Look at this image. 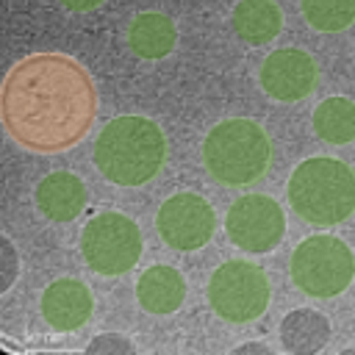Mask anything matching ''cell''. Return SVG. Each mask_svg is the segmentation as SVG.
<instances>
[{
  "label": "cell",
  "mask_w": 355,
  "mask_h": 355,
  "mask_svg": "<svg viewBox=\"0 0 355 355\" xmlns=\"http://www.w3.org/2000/svg\"><path fill=\"white\" fill-rule=\"evenodd\" d=\"M94 108L97 94L89 72L61 53L22 58L3 83V125L14 141L36 153L78 144L94 119Z\"/></svg>",
  "instance_id": "cell-1"
},
{
  "label": "cell",
  "mask_w": 355,
  "mask_h": 355,
  "mask_svg": "<svg viewBox=\"0 0 355 355\" xmlns=\"http://www.w3.org/2000/svg\"><path fill=\"white\" fill-rule=\"evenodd\" d=\"M166 161L164 130L139 114L114 116L94 141V164L100 175L116 186H141L161 172Z\"/></svg>",
  "instance_id": "cell-2"
},
{
  "label": "cell",
  "mask_w": 355,
  "mask_h": 355,
  "mask_svg": "<svg viewBox=\"0 0 355 355\" xmlns=\"http://www.w3.org/2000/svg\"><path fill=\"white\" fill-rule=\"evenodd\" d=\"M286 191L294 214L316 227L341 225L355 211V172L338 158H305L291 172Z\"/></svg>",
  "instance_id": "cell-3"
},
{
  "label": "cell",
  "mask_w": 355,
  "mask_h": 355,
  "mask_svg": "<svg viewBox=\"0 0 355 355\" xmlns=\"http://www.w3.org/2000/svg\"><path fill=\"white\" fill-rule=\"evenodd\" d=\"M202 164L208 175L225 186H250L269 172L272 139L252 119H222L205 133Z\"/></svg>",
  "instance_id": "cell-4"
},
{
  "label": "cell",
  "mask_w": 355,
  "mask_h": 355,
  "mask_svg": "<svg viewBox=\"0 0 355 355\" xmlns=\"http://www.w3.org/2000/svg\"><path fill=\"white\" fill-rule=\"evenodd\" d=\"M291 280L302 294L327 300L341 294L355 277L352 250L330 233L302 239L291 252Z\"/></svg>",
  "instance_id": "cell-5"
},
{
  "label": "cell",
  "mask_w": 355,
  "mask_h": 355,
  "mask_svg": "<svg viewBox=\"0 0 355 355\" xmlns=\"http://www.w3.org/2000/svg\"><path fill=\"white\" fill-rule=\"evenodd\" d=\"M272 300V283L258 263L250 261H225L214 269L208 280V302L216 316L233 324L255 322Z\"/></svg>",
  "instance_id": "cell-6"
},
{
  "label": "cell",
  "mask_w": 355,
  "mask_h": 355,
  "mask_svg": "<svg viewBox=\"0 0 355 355\" xmlns=\"http://www.w3.org/2000/svg\"><path fill=\"white\" fill-rule=\"evenodd\" d=\"M80 252L92 272L125 275L141 258V227L119 211H103L83 225Z\"/></svg>",
  "instance_id": "cell-7"
},
{
  "label": "cell",
  "mask_w": 355,
  "mask_h": 355,
  "mask_svg": "<svg viewBox=\"0 0 355 355\" xmlns=\"http://www.w3.org/2000/svg\"><path fill=\"white\" fill-rule=\"evenodd\" d=\"M225 230L239 250L263 255L280 244L286 216L277 200H272L269 194H244L227 208Z\"/></svg>",
  "instance_id": "cell-8"
},
{
  "label": "cell",
  "mask_w": 355,
  "mask_h": 355,
  "mask_svg": "<svg viewBox=\"0 0 355 355\" xmlns=\"http://www.w3.org/2000/svg\"><path fill=\"white\" fill-rule=\"evenodd\" d=\"M155 227L166 247L191 252L211 241L216 230V214L205 197L194 191H178L161 202L155 214Z\"/></svg>",
  "instance_id": "cell-9"
},
{
  "label": "cell",
  "mask_w": 355,
  "mask_h": 355,
  "mask_svg": "<svg viewBox=\"0 0 355 355\" xmlns=\"http://www.w3.org/2000/svg\"><path fill=\"white\" fill-rule=\"evenodd\" d=\"M258 80H261V89L272 100L294 103V100L308 97L316 89L319 67L305 50L283 47V50H275L263 58Z\"/></svg>",
  "instance_id": "cell-10"
},
{
  "label": "cell",
  "mask_w": 355,
  "mask_h": 355,
  "mask_svg": "<svg viewBox=\"0 0 355 355\" xmlns=\"http://www.w3.org/2000/svg\"><path fill=\"white\" fill-rule=\"evenodd\" d=\"M92 311H94L92 291L86 283L75 277H61L50 283L42 294V316L53 330L72 333L92 319Z\"/></svg>",
  "instance_id": "cell-11"
},
{
  "label": "cell",
  "mask_w": 355,
  "mask_h": 355,
  "mask_svg": "<svg viewBox=\"0 0 355 355\" xmlns=\"http://www.w3.org/2000/svg\"><path fill=\"white\" fill-rule=\"evenodd\" d=\"M86 205V186L72 172H50L36 186V208L50 222H72Z\"/></svg>",
  "instance_id": "cell-12"
},
{
  "label": "cell",
  "mask_w": 355,
  "mask_h": 355,
  "mask_svg": "<svg viewBox=\"0 0 355 355\" xmlns=\"http://www.w3.org/2000/svg\"><path fill=\"white\" fill-rule=\"evenodd\" d=\"M136 300L147 313H172L186 300V280L175 266L155 263L136 280Z\"/></svg>",
  "instance_id": "cell-13"
},
{
  "label": "cell",
  "mask_w": 355,
  "mask_h": 355,
  "mask_svg": "<svg viewBox=\"0 0 355 355\" xmlns=\"http://www.w3.org/2000/svg\"><path fill=\"white\" fill-rule=\"evenodd\" d=\"M280 347L291 355H313L327 347L330 341V322L311 308L288 311L280 319Z\"/></svg>",
  "instance_id": "cell-14"
},
{
  "label": "cell",
  "mask_w": 355,
  "mask_h": 355,
  "mask_svg": "<svg viewBox=\"0 0 355 355\" xmlns=\"http://www.w3.org/2000/svg\"><path fill=\"white\" fill-rule=\"evenodd\" d=\"M128 44L139 58L155 61L175 50L178 44V28L166 14L158 11H141L133 17L128 28Z\"/></svg>",
  "instance_id": "cell-15"
},
{
  "label": "cell",
  "mask_w": 355,
  "mask_h": 355,
  "mask_svg": "<svg viewBox=\"0 0 355 355\" xmlns=\"http://www.w3.org/2000/svg\"><path fill=\"white\" fill-rule=\"evenodd\" d=\"M283 28V14L275 0H241L233 8V31L247 44H266Z\"/></svg>",
  "instance_id": "cell-16"
},
{
  "label": "cell",
  "mask_w": 355,
  "mask_h": 355,
  "mask_svg": "<svg viewBox=\"0 0 355 355\" xmlns=\"http://www.w3.org/2000/svg\"><path fill=\"white\" fill-rule=\"evenodd\" d=\"M313 130L327 144L355 141V103L347 97H327L313 111Z\"/></svg>",
  "instance_id": "cell-17"
},
{
  "label": "cell",
  "mask_w": 355,
  "mask_h": 355,
  "mask_svg": "<svg viewBox=\"0 0 355 355\" xmlns=\"http://www.w3.org/2000/svg\"><path fill=\"white\" fill-rule=\"evenodd\" d=\"M302 14L311 28L336 33L355 22V0H302Z\"/></svg>",
  "instance_id": "cell-18"
},
{
  "label": "cell",
  "mask_w": 355,
  "mask_h": 355,
  "mask_svg": "<svg viewBox=\"0 0 355 355\" xmlns=\"http://www.w3.org/2000/svg\"><path fill=\"white\" fill-rule=\"evenodd\" d=\"M86 352H92V355H133L136 347L130 338H125L119 333H100L97 338L89 341Z\"/></svg>",
  "instance_id": "cell-19"
},
{
  "label": "cell",
  "mask_w": 355,
  "mask_h": 355,
  "mask_svg": "<svg viewBox=\"0 0 355 355\" xmlns=\"http://www.w3.org/2000/svg\"><path fill=\"white\" fill-rule=\"evenodd\" d=\"M0 255H3V288H0V291H6V288L14 283V277H17V266H19L17 252H14V244H11L6 236L0 239Z\"/></svg>",
  "instance_id": "cell-20"
},
{
  "label": "cell",
  "mask_w": 355,
  "mask_h": 355,
  "mask_svg": "<svg viewBox=\"0 0 355 355\" xmlns=\"http://www.w3.org/2000/svg\"><path fill=\"white\" fill-rule=\"evenodd\" d=\"M250 352H258V355H272L275 349H272L269 344H263V341H250V344H239V347H233V355H250Z\"/></svg>",
  "instance_id": "cell-21"
},
{
  "label": "cell",
  "mask_w": 355,
  "mask_h": 355,
  "mask_svg": "<svg viewBox=\"0 0 355 355\" xmlns=\"http://www.w3.org/2000/svg\"><path fill=\"white\" fill-rule=\"evenodd\" d=\"M103 3L105 0H61V6L69 8V11H92V8L103 6Z\"/></svg>",
  "instance_id": "cell-22"
}]
</instances>
